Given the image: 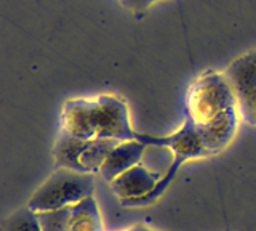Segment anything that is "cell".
<instances>
[{
	"label": "cell",
	"instance_id": "obj_1",
	"mask_svg": "<svg viewBox=\"0 0 256 231\" xmlns=\"http://www.w3.org/2000/svg\"><path fill=\"white\" fill-rule=\"evenodd\" d=\"M134 140L144 143L146 146L154 145V146L170 148L173 153V161L170 164V169L166 170L162 180L157 183V186L152 189L149 194L142 196V197H136V199L120 201V204L124 207H146V205H150L152 202H156L157 199L165 193V189L172 185V181L174 180L180 167L184 162L189 161V159L208 156L204 143L198 137L197 127L186 111H184V122L181 125V129L176 130L174 133L168 135V137H152V135H146V133H136Z\"/></svg>",
	"mask_w": 256,
	"mask_h": 231
},
{
	"label": "cell",
	"instance_id": "obj_10",
	"mask_svg": "<svg viewBox=\"0 0 256 231\" xmlns=\"http://www.w3.org/2000/svg\"><path fill=\"white\" fill-rule=\"evenodd\" d=\"M88 140H80L72 137L70 133L61 129L58 140L53 148V157L56 169H69L76 172L85 173L82 164H80V156L84 153V148Z\"/></svg>",
	"mask_w": 256,
	"mask_h": 231
},
{
	"label": "cell",
	"instance_id": "obj_13",
	"mask_svg": "<svg viewBox=\"0 0 256 231\" xmlns=\"http://www.w3.org/2000/svg\"><path fill=\"white\" fill-rule=\"evenodd\" d=\"M2 231H42L37 212H34L29 205L14 210L10 217L4 221Z\"/></svg>",
	"mask_w": 256,
	"mask_h": 231
},
{
	"label": "cell",
	"instance_id": "obj_12",
	"mask_svg": "<svg viewBox=\"0 0 256 231\" xmlns=\"http://www.w3.org/2000/svg\"><path fill=\"white\" fill-rule=\"evenodd\" d=\"M69 231H102L98 202L93 196L72 205V221Z\"/></svg>",
	"mask_w": 256,
	"mask_h": 231
},
{
	"label": "cell",
	"instance_id": "obj_6",
	"mask_svg": "<svg viewBox=\"0 0 256 231\" xmlns=\"http://www.w3.org/2000/svg\"><path fill=\"white\" fill-rule=\"evenodd\" d=\"M96 100L74 98L64 103L61 116V129L80 140L96 138Z\"/></svg>",
	"mask_w": 256,
	"mask_h": 231
},
{
	"label": "cell",
	"instance_id": "obj_14",
	"mask_svg": "<svg viewBox=\"0 0 256 231\" xmlns=\"http://www.w3.org/2000/svg\"><path fill=\"white\" fill-rule=\"evenodd\" d=\"M42 231H69L72 221V205L62 209L37 212Z\"/></svg>",
	"mask_w": 256,
	"mask_h": 231
},
{
	"label": "cell",
	"instance_id": "obj_8",
	"mask_svg": "<svg viewBox=\"0 0 256 231\" xmlns=\"http://www.w3.org/2000/svg\"><path fill=\"white\" fill-rule=\"evenodd\" d=\"M160 180H162L160 173L150 172L142 164H136L122 175H118L114 181H110V188L120 201H126V199H136L149 194Z\"/></svg>",
	"mask_w": 256,
	"mask_h": 231
},
{
	"label": "cell",
	"instance_id": "obj_9",
	"mask_svg": "<svg viewBox=\"0 0 256 231\" xmlns=\"http://www.w3.org/2000/svg\"><path fill=\"white\" fill-rule=\"evenodd\" d=\"M146 145L138 140L132 141H120L118 145L112 149V153L104 161L100 175L106 181H114L118 175H122L128 169H132L136 164H140Z\"/></svg>",
	"mask_w": 256,
	"mask_h": 231
},
{
	"label": "cell",
	"instance_id": "obj_16",
	"mask_svg": "<svg viewBox=\"0 0 256 231\" xmlns=\"http://www.w3.org/2000/svg\"><path fill=\"white\" fill-rule=\"evenodd\" d=\"M124 231H156V229H150V228L144 226V225H134V226L126 228V229H124Z\"/></svg>",
	"mask_w": 256,
	"mask_h": 231
},
{
	"label": "cell",
	"instance_id": "obj_2",
	"mask_svg": "<svg viewBox=\"0 0 256 231\" xmlns=\"http://www.w3.org/2000/svg\"><path fill=\"white\" fill-rule=\"evenodd\" d=\"M94 173H82L69 169H56L29 199L34 212H45L76 205L93 196Z\"/></svg>",
	"mask_w": 256,
	"mask_h": 231
},
{
	"label": "cell",
	"instance_id": "obj_7",
	"mask_svg": "<svg viewBox=\"0 0 256 231\" xmlns=\"http://www.w3.org/2000/svg\"><path fill=\"white\" fill-rule=\"evenodd\" d=\"M238 109L232 108L216 116L210 122L196 125L208 156L218 154L234 140L238 125Z\"/></svg>",
	"mask_w": 256,
	"mask_h": 231
},
{
	"label": "cell",
	"instance_id": "obj_15",
	"mask_svg": "<svg viewBox=\"0 0 256 231\" xmlns=\"http://www.w3.org/2000/svg\"><path fill=\"white\" fill-rule=\"evenodd\" d=\"M152 2H154V0H120V4H122L126 10H132L134 13L144 12Z\"/></svg>",
	"mask_w": 256,
	"mask_h": 231
},
{
	"label": "cell",
	"instance_id": "obj_11",
	"mask_svg": "<svg viewBox=\"0 0 256 231\" xmlns=\"http://www.w3.org/2000/svg\"><path fill=\"white\" fill-rule=\"evenodd\" d=\"M118 140L110 138H93L88 140L84 148V153L80 156V164H82L85 173H100L104 161L118 145Z\"/></svg>",
	"mask_w": 256,
	"mask_h": 231
},
{
	"label": "cell",
	"instance_id": "obj_4",
	"mask_svg": "<svg viewBox=\"0 0 256 231\" xmlns=\"http://www.w3.org/2000/svg\"><path fill=\"white\" fill-rule=\"evenodd\" d=\"M242 122L256 127V50L238 57L226 69Z\"/></svg>",
	"mask_w": 256,
	"mask_h": 231
},
{
	"label": "cell",
	"instance_id": "obj_5",
	"mask_svg": "<svg viewBox=\"0 0 256 231\" xmlns=\"http://www.w3.org/2000/svg\"><path fill=\"white\" fill-rule=\"evenodd\" d=\"M94 109L96 138H110L118 141L134 140L136 132L132 129L128 108L114 95H98Z\"/></svg>",
	"mask_w": 256,
	"mask_h": 231
},
{
	"label": "cell",
	"instance_id": "obj_3",
	"mask_svg": "<svg viewBox=\"0 0 256 231\" xmlns=\"http://www.w3.org/2000/svg\"><path fill=\"white\" fill-rule=\"evenodd\" d=\"M232 108H237V98L226 74L208 71L198 76L188 89L186 113L196 125L210 122Z\"/></svg>",
	"mask_w": 256,
	"mask_h": 231
}]
</instances>
